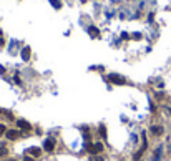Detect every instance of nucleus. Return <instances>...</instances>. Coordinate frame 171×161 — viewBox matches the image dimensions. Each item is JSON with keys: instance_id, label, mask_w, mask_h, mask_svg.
Here are the masks:
<instances>
[{"instance_id": "obj_5", "label": "nucleus", "mask_w": 171, "mask_h": 161, "mask_svg": "<svg viewBox=\"0 0 171 161\" xmlns=\"http://www.w3.org/2000/svg\"><path fill=\"white\" fill-rule=\"evenodd\" d=\"M7 138L8 140H17V138H19V131H15V129H7Z\"/></svg>"}, {"instance_id": "obj_4", "label": "nucleus", "mask_w": 171, "mask_h": 161, "mask_svg": "<svg viewBox=\"0 0 171 161\" xmlns=\"http://www.w3.org/2000/svg\"><path fill=\"white\" fill-rule=\"evenodd\" d=\"M101 150H103V145H101V143H96L95 146H91V145L88 146V151H90V153H100Z\"/></svg>"}, {"instance_id": "obj_8", "label": "nucleus", "mask_w": 171, "mask_h": 161, "mask_svg": "<svg viewBox=\"0 0 171 161\" xmlns=\"http://www.w3.org/2000/svg\"><path fill=\"white\" fill-rule=\"evenodd\" d=\"M161 153H163V148L160 146V148L155 151V156H153V159H155V161H160V156H161Z\"/></svg>"}, {"instance_id": "obj_6", "label": "nucleus", "mask_w": 171, "mask_h": 161, "mask_svg": "<svg viewBox=\"0 0 171 161\" xmlns=\"http://www.w3.org/2000/svg\"><path fill=\"white\" fill-rule=\"evenodd\" d=\"M30 156H33V158H37V156H40L42 154V150L40 148H28V151H27Z\"/></svg>"}, {"instance_id": "obj_12", "label": "nucleus", "mask_w": 171, "mask_h": 161, "mask_svg": "<svg viewBox=\"0 0 171 161\" xmlns=\"http://www.w3.org/2000/svg\"><path fill=\"white\" fill-rule=\"evenodd\" d=\"M28 57H30L28 50H23V60H28Z\"/></svg>"}, {"instance_id": "obj_2", "label": "nucleus", "mask_w": 171, "mask_h": 161, "mask_svg": "<svg viewBox=\"0 0 171 161\" xmlns=\"http://www.w3.org/2000/svg\"><path fill=\"white\" fill-rule=\"evenodd\" d=\"M17 126L22 128V129H27V131H30V129H32L30 123H28V121H25V120H17Z\"/></svg>"}, {"instance_id": "obj_11", "label": "nucleus", "mask_w": 171, "mask_h": 161, "mask_svg": "<svg viewBox=\"0 0 171 161\" xmlns=\"http://www.w3.org/2000/svg\"><path fill=\"white\" fill-rule=\"evenodd\" d=\"M100 135H101V136H106V133H105V126H103V125L100 126Z\"/></svg>"}, {"instance_id": "obj_9", "label": "nucleus", "mask_w": 171, "mask_h": 161, "mask_svg": "<svg viewBox=\"0 0 171 161\" xmlns=\"http://www.w3.org/2000/svg\"><path fill=\"white\" fill-rule=\"evenodd\" d=\"M7 133V128H5V125H0V136L2 135H5Z\"/></svg>"}, {"instance_id": "obj_1", "label": "nucleus", "mask_w": 171, "mask_h": 161, "mask_svg": "<svg viewBox=\"0 0 171 161\" xmlns=\"http://www.w3.org/2000/svg\"><path fill=\"white\" fill-rule=\"evenodd\" d=\"M55 145H57V141L53 140V138H48V140H45V143H43V148H45V151L52 153V151L55 150Z\"/></svg>"}, {"instance_id": "obj_14", "label": "nucleus", "mask_w": 171, "mask_h": 161, "mask_svg": "<svg viewBox=\"0 0 171 161\" xmlns=\"http://www.w3.org/2000/svg\"><path fill=\"white\" fill-rule=\"evenodd\" d=\"M95 161H103V158H100V156H96V159Z\"/></svg>"}, {"instance_id": "obj_3", "label": "nucleus", "mask_w": 171, "mask_h": 161, "mask_svg": "<svg viewBox=\"0 0 171 161\" xmlns=\"http://www.w3.org/2000/svg\"><path fill=\"white\" fill-rule=\"evenodd\" d=\"M108 80H110V82H113V83H125V80H123V77H118V75H108L106 77Z\"/></svg>"}, {"instance_id": "obj_7", "label": "nucleus", "mask_w": 171, "mask_h": 161, "mask_svg": "<svg viewBox=\"0 0 171 161\" xmlns=\"http://www.w3.org/2000/svg\"><path fill=\"white\" fill-rule=\"evenodd\" d=\"M151 133H153L155 136L163 135V126H151Z\"/></svg>"}, {"instance_id": "obj_13", "label": "nucleus", "mask_w": 171, "mask_h": 161, "mask_svg": "<svg viewBox=\"0 0 171 161\" xmlns=\"http://www.w3.org/2000/svg\"><path fill=\"white\" fill-rule=\"evenodd\" d=\"M23 161H33V159H32V158H30V156H27V158H25Z\"/></svg>"}, {"instance_id": "obj_10", "label": "nucleus", "mask_w": 171, "mask_h": 161, "mask_svg": "<svg viewBox=\"0 0 171 161\" xmlns=\"http://www.w3.org/2000/svg\"><path fill=\"white\" fill-rule=\"evenodd\" d=\"M5 154H7V148L0 146V156H5Z\"/></svg>"}, {"instance_id": "obj_15", "label": "nucleus", "mask_w": 171, "mask_h": 161, "mask_svg": "<svg viewBox=\"0 0 171 161\" xmlns=\"http://www.w3.org/2000/svg\"><path fill=\"white\" fill-rule=\"evenodd\" d=\"M8 161H17V159H8Z\"/></svg>"}]
</instances>
